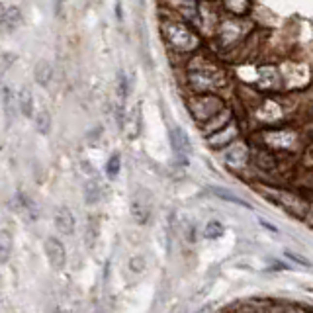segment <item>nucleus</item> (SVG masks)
I'll list each match as a JSON object with an SVG mask.
<instances>
[{
    "mask_svg": "<svg viewBox=\"0 0 313 313\" xmlns=\"http://www.w3.org/2000/svg\"><path fill=\"white\" fill-rule=\"evenodd\" d=\"M43 250L47 254L49 265L53 266L55 270H63L65 268V265H67V250H65V245L57 237H47L45 245H43Z\"/></svg>",
    "mask_w": 313,
    "mask_h": 313,
    "instance_id": "1",
    "label": "nucleus"
},
{
    "mask_svg": "<svg viewBox=\"0 0 313 313\" xmlns=\"http://www.w3.org/2000/svg\"><path fill=\"white\" fill-rule=\"evenodd\" d=\"M169 137H171V147H172L174 155L178 156L182 163H186V159H188L190 153H192V143H190L188 135L180 127H174V129H171Z\"/></svg>",
    "mask_w": 313,
    "mask_h": 313,
    "instance_id": "2",
    "label": "nucleus"
},
{
    "mask_svg": "<svg viewBox=\"0 0 313 313\" xmlns=\"http://www.w3.org/2000/svg\"><path fill=\"white\" fill-rule=\"evenodd\" d=\"M55 227L61 233H65V235H73L75 233V218H73L69 207L63 205V207H59V210H57V214H55Z\"/></svg>",
    "mask_w": 313,
    "mask_h": 313,
    "instance_id": "3",
    "label": "nucleus"
},
{
    "mask_svg": "<svg viewBox=\"0 0 313 313\" xmlns=\"http://www.w3.org/2000/svg\"><path fill=\"white\" fill-rule=\"evenodd\" d=\"M22 26V12L16 6H2V28L6 31H16Z\"/></svg>",
    "mask_w": 313,
    "mask_h": 313,
    "instance_id": "4",
    "label": "nucleus"
},
{
    "mask_svg": "<svg viewBox=\"0 0 313 313\" xmlns=\"http://www.w3.org/2000/svg\"><path fill=\"white\" fill-rule=\"evenodd\" d=\"M33 77H35V82H37L39 86H49L51 80H53V67H51L47 61H39V63L35 65Z\"/></svg>",
    "mask_w": 313,
    "mask_h": 313,
    "instance_id": "5",
    "label": "nucleus"
},
{
    "mask_svg": "<svg viewBox=\"0 0 313 313\" xmlns=\"http://www.w3.org/2000/svg\"><path fill=\"white\" fill-rule=\"evenodd\" d=\"M18 108H20L22 116H26V118L33 116V96H31V90L26 86L18 92Z\"/></svg>",
    "mask_w": 313,
    "mask_h": 313,
    "instance_id": "6",
    "label": "nucleus"
},
{
    "mask_svg": "<svg viewBox=\"0 0 313 313\" xmlns=\"http://www.w3.org/2000/svg\"><path fill=\"white\" fill-rule=\"evenodd\" d=\"M35 129L41 135H47L51 131V114L47 110H41L35 114Z\"/></svg>",
    "mask_w": 313,
    "mask_h": 313,
    "instance_id": "7",
    "label": "nucleus"
},
{
    "mask_svg": "<svg viewBox=\"0 0 313 313\" xmlns=\"http://www.w3.org/2000/svg\"><path fill=\"white\" fill-rule=\"evenodd\" d=\"M129 92H131L129 77H127L124 71H120V73H118V96H120L122 100H125V98L129 96Z\"/></svg>",
    "mask_w": 313,
    "mask_h": 313,
    "instance_id": "8",
    "label": "nucleus"
},
{
    "mask_svg": "<svg viewBox=\"0 0 313 313\" xmlns=\"http://www.w3.org/2000/svg\"><path fill=\"white\" fill-rule=\"evenodd\" d=\"M218 198H221V200H227V202H233V203H239V205H243V207H250L247 202H243L241 198H237L235 194H231L229 190H225V188H216V186H212L210 188Z\"/></svg>",
    "mask_w": 313,
    "mask_h": 313,
    "instance_id": "9",
    "label": "nucleus"
},
{
    "mask_svg": "<svg viewBox=\"0 0 313 313\" xmlns=\"http://www.w3.org/2000/svg\"><path fill=\"white\" fill-rule=\"evenodd\" d=\"M84 198H86V203H96L100 200V186H98L96 180L86 182V186H84Z\"/></svg>",
    "mask_w": 313,
    "mask_h": 313,
    "instance_id": "10",
    "label": "nucleus"
},
{
    "mask_svg": "<svg viewBox=\"0 0 313 313\" xmlns=\"http://www.w3.org/2000/svg\"><path fill=\"white\" fill-rule=\"evenodd\" d=\"M120 169H122V159H120L118 153H114L110 159H108V163H106V174L110 178H116L120 174Z\"/></svg>",
    "mask_w": 313,
    "mask_h": 313,
    "instance_id": "11",
    "label": "nucleus"
},
{
    "mask_svg": "<svg viewBox=\"0 0 313 313\" xmlns=\"http://www.w3.org/2000/svg\"><path fill=\"white\" fill-rule=\"evenodd\" d=\"M221 235H223V225L219 221H210L205 225V229H203V237L205 239H219Z\"/></svg>",
    "mask_w": 313,
    "mask_h": 313,
    "instance_id": "12",
    "label": "nucleus"
},
{
    "mask_svg": "<svg viewBox=\"0 0 313 313\" xmlns=\"http://www.w3.org/2000/svg\"><path fill=\"white\" fill-rule=\"evenodd\" d=\"M0 243H2V252H0V258H2V263H6L8 256H10V249H12V237H10V233H8L6 229L2 231Z\"/></svg>",
    "mask_w": 313,
    "mask_h": 313,
    "instance_id": "13",
    "label": "nucleus"
},
{
    "mask_svg": "<svg viewBox=\"0 0 313 313\" xmlns=\"http://www.w3.org/2000/svg\"><path fill=\"white\" fill-rule=\"evenodd\" d=\"M2 104H4V112H6V116L10 118V116H12V90H10L8 84L2 86Z\"/></svg>",
    "mask_w": 313,
    "mask_h": 313,
    "instance_id": "14",
    "label": "nucleus"
},
{
    "mask_svg": "<svg viewBox=\"0 0 313 313\" xmlns=\"http://www.w3.org/2000/svg\"><path fill=\"white\" fill-rule=\"evenodd\" d=\"M129 268H131L133 272H141V270L145 268V263H143V258H141V256H133V258L129 260Z\"/></svg>",
    "mask_w": 313,
    "mask_h": 313,
    "instance_id": "15",
    "label": "nucleus"
},
{
    "mask_svg": "<svg viewBox=\"0 0 313 313\" xmlns=\"http://www.w3.org/2000/svg\"><path fill=\"white\" fill-rule=\"evenodd\" d=\"M12 63H16V57L10 55V53H2V71H4V73L10 69Z\"/></svg>",
    "mask_w": 313,
    "mask_h": 313,
    "instance_id": "16",
    "label": "nucleus"
},
{
    "mask_svg": "<svg viewBox=\"0 0 313 313\" xmlns=\"http://www.w3.org/2000/svg\"><path fill=\"white\" fill-rule=\"evenodd\" d=\"M286 256H288V258H292V260H296V263H299V265H301V266H305V268H309V266H311L303 256H299V254H296V252H290V250H288V252H286Z\"/></svg>",
    "mask_w": 313,
    "mask_h": 313,
    "instance_id": "17",
    "label": "nucleus"
},
{
    "mask_svg": "<svg viewBox=\"0 0 313 313\" xmlns=\"http://www.w3.org/2000/svg\"><path fill=\"white\" fill-rule=\"evenodd\" d=\"M258 221H260V225H263V227H266V229H268V231H272V233H276V231H278V229H276V227H274L272 223H266L265 219H258Z\"/></svg>",
    "mask_w": 313,
    "mask_h": 313,
    "instance_id": "18",
    "label": "nucleus"
},
{
    "mask_svg": "<svg viewBox=\"0 0 313 313\" xmlns=\"http://www.w3.org/2000/svg\"><path fill=\"white\" fill-rule=\"evenodd\" d=\"M212 309V305H205L203 309H200V311H196V313H207V311H210Z\"/></svg>",
    "mask_w": 313,
    "mask_h": 313,
    "instance_id": "19",
    "label": "nucleus"
}]
</instances>
